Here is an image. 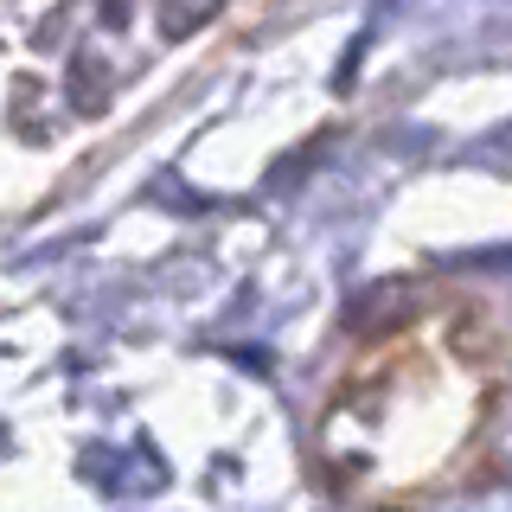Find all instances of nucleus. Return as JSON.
<instances>
[{"instance_id": "f257e3e1", "label": "nucleus", "mask_w": 512, "mask_h": 512, "mask_svg": "<svg viewBox=\"0 0 512 512\" xmlns=\"http://www.w3.org/2000/svg\"><path fill=\"white\" fill-rule=\"evenodd\" d=\"M506 340L474 301H429L372 333L320 404V468L365 506H416L474 468L506 404Z\"/></svg>"}]
</instances>
